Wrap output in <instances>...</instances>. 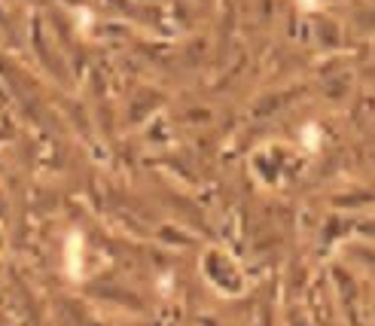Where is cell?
Here are the masks:
<instances>
[{
	"mask_svg": "<svg viewBox=\"0 0 375 326\" xmlns=\"http://www.w3.org/2000/svg\"><path fill=\"white\" fill-rule=\"evenodd\" d=\"M302 10H315V6H320V0H299Z\"/></svg>",
	"mask_w": 375,
	"mask_h": 326,
	"instance_id": "2",
	"label": "cell"
},
{
	"mask_svg": "<svg viewBox=\"0 0 375 326\" xmlns=\"http://www.w3.org/2000/svg\"><path fill=\"white\" fill-rule=\"evenodd\" d=\"M80 253H83V247H80V235H71L67 238V269H71V275H76L80 278Z\"/></svg>",
	"mask_w": 375,
	"mask_h": 326,
	"instance_id": "1",
	"label": "cell"
}]
</instances>
